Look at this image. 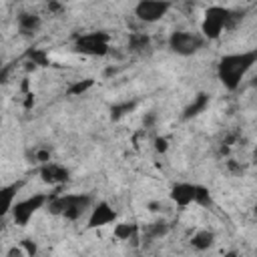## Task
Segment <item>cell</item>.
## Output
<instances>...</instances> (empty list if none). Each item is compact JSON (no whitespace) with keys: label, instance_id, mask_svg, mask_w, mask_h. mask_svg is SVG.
<instances>
[{"label":"cell","instance_id":"12","mask_svg":"<svg viewBox=\"0 0 257 257\" xmlns=\"http://www.w3.org/2000/svg\"><path fill=\"white\" fill-rule=\"evenodd\" d=\"M139 235V225L133 221H120L112 227V237L118 241H133Z\"/></svg>","mask_w":257,"mask_h":257},{"label":"cell","instance_id":"8","mask_svg":"<svg viewBox=\"0 0 257 257\" xmlns=\"http://www.w3.org/2000/svg\"><path fill=\"white\" fill-rule=\"evenodd\" d=\"M118 219L116 211L112 209V205L108 201H96L88 213V229H100V227H108L114 225Z\"/></svg>","mask_w":257,"mask_h":257},{"label":"cell","instance_id":"11","mask_svg":"<svg viewBox=\"0 0 257 257\" xmlns=\"http://www.w3.org/2000/svg\"><path fill=\"white\" fill-rule=\"evenodd\" d=\"M16 26H18V32H20L22 36H34V34L40 30L42 20H40L38 14L22 12V14H18V18H16Z\"/></svg>","mask_w":257,"mask_h":257},{"label":"cell","instance_id":"26","mask_svg":"<svg viewBox=\"0 0 257 257\" xmlns=\"http://www.w3.org/2000/svg\"><path fill=\"white\" fill-rule=\"evenodd\" d=\"M255 215H257V207H255Z\"/></svg>","mask_w":257,"mask_h":257},{"label":"cell","instance_id":"22","mask_svg":"<svg viewBox=\"0 0 257 257\" xmlns=\"http://www.w3.org/2000/svg\"><path fill=\"white\" fill-rule=\"evenodd\" d=\"M34 161H36V163H40V165H44V163L52 161V155H50V151H48V149H38V151L34 153Z\"/></svg>","mask_w":257,"mask_h":257},{"label":"cell","instance_id":"4","mask_svg":"<svg viewBox=\"0 0 257 257\" xmlns=\"http://www.w3.org/2000/svg\"><path fill=\"white\" fill-rule=\"evenodd\" d=\"M48 199H50L48 193H34V195H30V197H26V199L14 201V205H12V209H10L12 223L18 225V227H26V225L30 223V219H32L40 209H46Z\"/></svg>","mask_w":257,"mask_h":257},{"label":"cell","instance_id":"16","mask_svg":"<svg viewBox=\"0 0 257 257\" xmlns=\"http://www.w3.org/2000/svg\"><path fill=\"white\" fill-rule=\"evenodd\" d=\"M169 229H171V225L165 219H159V221H153L147 225L145 235H147V239H163V237H167Z\"/></svg>","mask_w":257,"mask_h":257},{"label":"cell","instance_id":"14","mask_svg":"<svg viewBox=\"0 0 257 257\" xmlns=\"http://www.w3.org/2000/svg\"><path fill=\"white\" fill-rule=\"evenodd\" d=\"M209 104V96L205 92H199L197 96H193V102L183 110V118L189 120V118H195L197 114H201Z\"/></svg>","mask_w":257,"mask_h":257},{"label":"cell","instance_id":"20","mask_svg":"<svg viewBox=\"0 0 257 257\" xmlns=\"http://www.w3.org/2000/svg\"><path fill=\"white\" fill-rule=\"evenodd\" d=\"M195 205H199V207H211V205H213V197H211L209 187H205V185L199 183V189H197V203H195Z\"/></svg>","mask_w":257,"mask_h":257},{"label":"cell","instance_id":"7","mask_svg":"<svg viewBox=\"0 0 257 257\" xmlns=\"http://www.w3.org/2000/svg\"><path fill=\"white\" fill-rule=\"evenodd\" d=\"M171 10V0H139L135 4V16L145 24L163 20Z\"/></svg>","mask_w":257,"mask_h":257},{"label":"cell","instance_id":"5","mask_svg":"<svg viewBox=\"0 0 257 257\" xmlns=\"http://www.w3.org/2000/svg\"><path fill=\"white\" fill-rule=\"evenodd\" d=\"M207 38L201 32H191V30H175L169 34V48L177 56H193L205 46Z\"/></svg>","mask_w":257,"mask_h":257},{"label":"cell","instance_id":"13","mask_svg":"<svg viewBox=\"0 0 257 257\" xmlns=\"http://www.w3.org/2000/svg\"><path fill=\"white\" fill-rule=\"evenodd\" d=\"M213 243H215V233L211 229H199L191 237V247L197 251H207L213 247Z\"/></svg>","mask_w":257,"mask_h":257},{"label":"cell","instance_id":"9","mask_svg":"<svg viewBox=\"0 0 257 257\" xmlns=\"http://www.w3.org/2000/svg\"><path fill=\"white\" fill-rule=\"evenodd\" d=\"M197 189L199 183H189V181H179L169 189V199L173 201V205L185 209L189 205L197 203Z\"/></svg>","mask_w":257,"mask_h":257},{"label":"cell","instance_id":"1","mask_svg":"<svg viewBox=\"0 0 257 257\" xmlns=\"http://www.w3.org/2000/svg\"><path fill=\"white\" fill-rule=\"evenodd\" d=\"M255 64H257V48L227 52L217 62V78L227 90H237Z\"/></svg>","mask_w":257,"mask_h":257},{"label":"cell","instance_id":"6","mask_svg":"<svg viewBox=\"0 0 257 257\" xmlns=\"http://www.w3.org/2000/svg\"><path fill=\"white\" fill-rule=\"evenodd\" d=\"M74 52L84 56H106L110 52V34L102 30L80 34L74 40Z\"/></svg>","mask_w":257,"mask_h":257},{"label":"cell","instance_id":"21","mask_svg":"<svg viewBox=\"0 0 257 257\" xmlns=\"http://www.w3.org/2000/svg\"><path fill=\"white\" fill-rule=\"evenodd\" d=\"M28 58H30L32 66H48V56H46V52L40 50V48L28 50Z\"/></svg>","mask_w":257,"mask_h":257},{"label":"cell","instance_id":"18","mask_svg":"<svg viewBox=\"0 0 257 257\" xmlns=\"http://www.w3.org/2000/svg\"><path fill=\"white\" fill-rule=\"evenodd\" d=\"M92 84H94V78H82V80H74L68 88H66V92L70 94V96H80V94H84V92H88L90 88H92Z\"/></svg>","mask_w":257,"mask_h":257},{"label":"cell","instance_id":"3","mask_svg":"<svg viewBox=\"0 0 257 257\" xmlns=\"http://www.w3.org/2000/svg\"><path fill=\"white\" fill-rule=\"evenodd\" d=\"M237 18V12L221 6V4H211L205 12H203V20H201V34L207 40H217L221 38V34L233 26Z\"/></svg>","mask_w":257,"mask_h":257},{"label":"cell","instance_id":"2","mask_svg":"<svg viewBox=\"0 0 257 257\" xmlns=\"http://www.w3.org/2000/svg\"><path fill=\"white\" fill-rule=\"evenodd\" d=\"M92 205H94V199L86 193H62V195L54 193L48 199L46 211L66 221H78L92 209Z\"/></svg>","mask_w":257,"mask_h":257},{"label":"cell","instance_id":"19","mask_svg":"<svg viewBox=\"0 0 257 257\" xmlns=\"http://www.w3.org/2000/svg\"><path fill=\"white\" fill-rule=\"evenodd\" d=\"M135 106H137L135 100H131V102L124 100V102H120V104H112V106H110V118H112V120H118V118H122L124 114H128Z\"/></svg>","mask_w":257,"mask_h":257},{"label":"cell","instance_id":"15","mask_svg":"<svg viewBox=\"0 0 257 257\" xmlns=\"http://www.w3.org/2000/svg\"><path fill=\"white\" fill-rule=\"evenodd\" d=\"M151 48V38L145 32H133L128 34V50L131 52H145Z\"/></svg>","mask_w":257,"mask_h":257},{"label":"cell","instance_id":"23","mask_svg":"<svg viewBox=\"0 0 257 257\" xmlns=\"http://www.w3.org/2000/svg\"><path fill=\"white\" fill-rule=\"evenodd\" d=\"M155 151L157 153H167L169 151V139L167 137H157L155 139Z\"/></svg>","mask_w":257,"mask_h":257},{"label":"cell","instance_id":"24","mask_svg":"<svg viewBox=\"0 0 257 257\" xmlns=\"http://www.w3.org/2000/svg\"><path fill=\"white\" fill-rule=\"evenodd\" d=\"M20 245L24 247V251H26V257H32V255L36 253V245H34V243H30L28 239H26V241H22Z\"/></svg>","mask_w":257,"mask_h":257},{"label":"cell","instance_id":"17","mask_svg":"<svg viewBox=\"0 0 257 257\" xmlns=\"http://www.w3.org/2000/svg\"><path fill=\"white\" fill-rule=\"evenodd\" d=\"M20 187H22V181L12 183V185H6V187L2 189V193H4V209H2V215L10 213V209H12V205H14V195L18 193Z\"/></svg>","mask_w":257,"mask_h":257},{"label":"cell","instance_id":"25","mask_svg":"<svg viewBox=\"0 0 257 257\" xmlns=\"http://www.w3.org/2000/svg\"><path fill=\"white\" fill-rule=\"evenodd\" d=\"M253 163L257 165V145H255V149H253Z\"/></svg>","mask_w":257,"mask_h":257},{"label":"cell","instance_id":"10","mask_svg":"<svg viewBox=\"0 0 257 257\" xmlns=\"http://www.w3.org/2000/svg\"><path fill=\"white\" fill-rule=\"evenodd\" d=\"M38 173H40V179L44 183H48V185H62V183H66L70 179V171L66 167L54 163V161H48V163L40 165Z\"/></svg>","mask_w":257,"mask_h":257}]
</instances>
